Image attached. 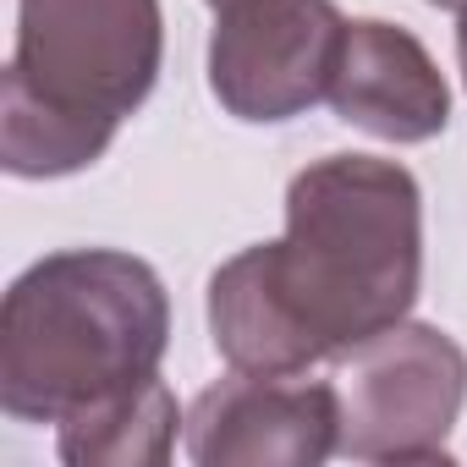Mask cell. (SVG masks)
<instances>
[{"label":"cell","mask_w":467,"mask_h":467,"mask_svg":"<svg viewBox=\"0 0 467 467\" xmlns=\"http://www.w3.org/2000/svg\"><path fill=\"white\" fill-rule=\"evenodd\" d=\"M418 286V176L379 154H325L286 187V237L209 275V336L243 374H308L401 325Z\"/></svg>","instance_id":"cell-1"},{"label":"cell","mask_w":467,"mask_h":467,"mask_svg":"<svg viewBox=\"0 0 467 467\" xmlns=\"http://www.w3.org/2000/svg\"><path fill=\"white\" fill-rule=\"evenodd\" d=\"M171 347L165 281L121 248H67L28 265L0 303V407L61 423L160 374Z\"/></svg>","instance_id":"cell-2"},{"label":"cell","mask_w":467,"mask_h":467,"mask_svg":"<svg viewBox=\"0 0 467 467\" xmlns=\"http://www.w3.org/2000/svg\"><path fill=\"white\" fill-rule=\"evenodd\" d=\"M160 0H17V50L0 83V165L23 182L88 171L154 94Z\"/></svg>","instance_id":"cell-3"},{"label":"cell","mask_w":467,"mask_h":467,"mask_svg":"<svg viewBox=\"0 0 467 467\" xmlns=\"http://www.w3.org/2000/svg\"><path fill=\"white\" fill-rule=\"evenodd\" d=\"M341 456L451 462L445 440L467 401V352L434 325H390L336 358Z\"/></svg>","instance_id":"cell-4"},{"label":"cell","mask_w":467,"mask_h":467,"mask_svg":"<svg viewBox=\"0 0 467 467\" xmlns=\"http://www.w3.org/2000/svg\"><path fill=\"white\" fill-rule=\"evenodd\" d=\"M347 17L336 0H237L209 39V88L225 116L275 127L330 99Z\"/></svg>","instance_id":"cell-5"},{"label":"cell","mask_w":467,"mask_h":467,"mask_svg":"<svg viewBox=\"0 0 467 467\" xmlns=\"http://www.w3.org/2000/svg\"><path fill=\"white\" fill-rule=\"evenodd\" d=\"M182 434L198 467H319L341 451L336 379L237 368L187 407Z\"/></svg>","instance_id":"cell-6"},{"label":"cell","mask_w":467,"mask_h":467,"mask_svg":"<svg viewBox=\"0 0 467 467\" xmlns=\"http://www.w3.org/2000/svg\"><path fill=\"white\" fill-rule=\"evenodd\" d=\"M330 110L385 143H429L451 121V88L423 39L401 23L358 17L347 23Z\"/></svg>","instance_id":"cell-7"},{"label":"cell","mask_w":467,"mask_h":467,"mask_svg":"<svg viewBox=\"0 0 467 467\" xmlns=\"http://www.w3.org/2000/svg\"><path fill=\"white\" fill-rule=\"evenodd\" d=\"M176 429H187V418L171 385L149 374L61 418L56 451L72 467H165L176 456Z\"/></svg>","instance_id":"cell-8"},{"label":"cell","mask_w":467,"mask_h":467,"mask_svg":"<svg viewBox=\"0 0 467 467\" xmlns=\"http://www.w3.org/2000/svg\"><path fill=\"white\" fill-rule=\"evenodd\" d=\"M456 61H462V83H467V17H462V28H456Z\"/></svg>","instance_id":"cell-9"},{"label":"cell","mask_w":467,"mask_h":467,"mask_svg":"<svg viewBox=\"0 0 467 467\" xmlns=\"http://www.w3.org/2000/svg\"><path fill=\"white\" fill-rule=\"evenodd\" d=\"M429 6H440V12H456V17H467V0H429Z\"/></svg>","instance_id":"cell-10"},{"label":"cell","mask_w":467,"mask_h":467,"mask_svg":"<svg viewBox=\"0 0 467 467\" xmlns=\"http://www.w3.org/2000/svg\"><path fill=\"white\" fill-rule=\"evenodd\" d=\"M209 6H214V12H225V6H237V0H209Z\"/></svg>","instance_id":"cell-11"}]
</instances>
